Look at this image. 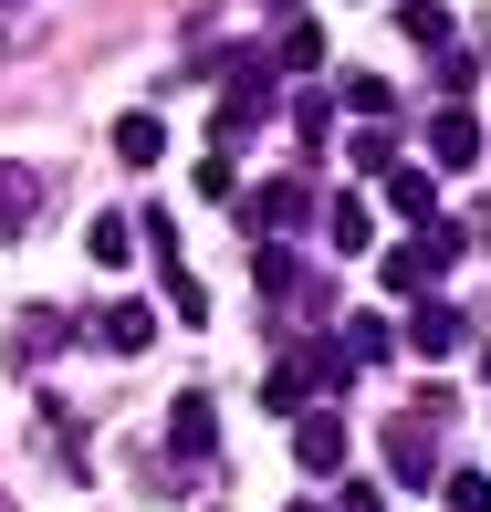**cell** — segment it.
Returning <instances> with one entry per match:
<instances>
[{"label": "cell", "instance_id": "6da1fadb", "mask_svg": "<svg viewBox=\"0 0 491 512\" xmlns=\"http://www.w3.org/2000/svg\"><path fill=\"white\" fill-rule=\"evenodd\" d=\"M450 262H460V230H450V220H429L418 241H397V251H387V272H377V283L418 304V293H439V272H450Z\"/></svg>", "mask_w": 491, "mask_h": 512}, {"label": "cell", "instance_id": "7a4b0ae2", "mask_svg": "<svg viewBox=\"0 0 491 512\" xmlns=\"http://www.w3.org/2000/svg\"><path fill=\"white\" fill-rule=\"evenodd\" d=\"M314 387H345V356H283V366H262V408H303Z\"/></svg>", "mask_w": 491, "mask_h": 512}, {"label": "cell", "instance_id": "3957f363", "mask_svg": "<svg viewBox=\"0 0 491 512\" xmlns=\"http://www.w3.org/2000/svg\"><path fill=\"white\" fill-rule=\"evenodd\" d=\"M293 460H303L314 481H335V471H345V418H335V408H303V429H293Z\"/></svg>", "mask_w": 491, "mask_h": 512}, {"label": "cell", "instance_id": "277c9868", "mask_svg": "<svg viewBox=\"0 0 491 512\" xmlns=\"http://www.w3.org/2000/svg\"><path fill=\"white\" fill-rule=\"evenodd\" d=\"M387 471H397V481H429V471H439V439H429V418H418V408L387 418Z\"/></svg>", "mask_w": 491, "mask_h": 512}, {"label": "cell", "instance_id": "5b68a950", "mask_svg": "<svg viewBox=\"0 0 491 512\" xmlns=\"http://www.w3.org/2000/svg\"><path fill=\"white\" fill-rule=\"evenodd\" d=\"M471 157H481V126H471L460 105H439V115H429V168H439V178H460Z\"/></svg>", "mask_w": 491, "mask_h": 512}, {"label": "cell", "instance_id": "8992f818", "mask_svg": "<svg viewBox=\"0 0 491 512\" xmlns=\"http://www.w3.org/2000/svg\"><path fill=\"white\" fill-rule=\"evenodd\" d=\"M251 115H272V74L262 63H230V105H220V147L251 136Z\"/></svg>", "mask_w": 491, "mask_h": 512}, {"label": "cell", "instance_id": "52a82bcc", "mask_svg": "<svg viewBox=\"0 0 491 512\" xmlns=\"http://www.w3.org/2000/svg\"><path fill=\"white\" fill-rule=\"evenodd\" d=\"M303 209H314V199H303V178H262V199H241V230L262 241V230H293Z\"/></svg>", "mask_w": 491, "mask_h": 512}, {"label": "cell", "instance_id": "ba28073f", "mask_svg": "<svg viewBox=\"0 0 491 512\" xmlns=\"http://www.w3.org/2000/svg\"><path fill=\"white\" fill-rule=\"evenodd\" d=\"M397 32H408L418 53H450V32H460V11H450V0H397Z\"/></svg>", "mask_w": 491, "mask_h": 512}, {"label": "cell", "instance_id": "9c48e42d", "mask_svg": "<svg viewBox=\"0 0 491 512\" xmlns=\"http://www.w3.org/2000/svg\"><path fill=\"white\" fill-rule=\"evenodd\" d=\"M32 220H42V178L32 168H0V241H21Z\"/></svg>", "mask_w": 491, "mask_h": 512}, {"label": "cell", "instance_id": "30bf717a", "mask_svg": "<svg viewBox=\"0 0 491 512\" xmlns=\"http://www.w3.org/2000/svg\"><path fill=\"white\" fill-rule=\"evenodd\" d=\"M408 345H418V356H450V345H460V314L439 304V293H418V314H408Z\"/></svg>", "mask_w": 491, "mask_h": 512}, {"label": "cell", "instance_id": "8fae6325", "mask_svg": "<svg viewBox=\"0 0 491 512\" xmlns=\"http://www.w3.org/2000/svg\"><path fill=\"white\" fill-rule=\"evenodd\" d=\"M95 335L115 345V356H147V345H157V314H147V304H105V324H95Z\"/></svg>", "mask_w": 491, "mask_h": 512}, {"label": "cell", "instance_id": "7c38bea8", "mask_svg": "<svg viewBox=\"0 0 491 512\" xmlns=\"http://www.w3.org/2000/svg\"><path fill=\"white\" fill-rule=\"evenodd\" d=\"M168 439H178V460H209V450H220V439H209V398H199V387L168 408Z\"/></svg>", "mask_w": 491, "mask_h": 512}, {"label": "cell", "instance_id": "4fadbf2b", "mask_svg": "<svg viewBox=\"0 0 491 512\" xmlns=\"http://www.w3.org/2000/svg\"><path fill=\"white\" fill-rule=\"evenodd\" d=\"M115 157H126V168H157V157H168V126H157V115H115Z\"/></svg>", "mask_w": 491, "mask_h": 512}, {"label": "cell", "instance_id": "5bb4252c", "mask_svg": "<svg viewBox=\"0 0 491 512\" xmlns=\"http://www.w3.org/2000/svg\"><path fill=\"white\" fill-rule=\"evenodd\" d=\"M387 209H397V220H418V230H429V209H439L429 168H387Z\"/></svg>", "mask_w": 491, "mask_h": 512}, {"label": "cell", "instance_id": "9a60e30c", "mask_svg": "<svg viewBox=\"0 0 491 512\" xmlns=\"http://www.w3.org/2000/svg\"><path fill=\"white\" fill-rule=\"evenodd\" d=\"M324 230H335V251H366V241H377V209H366V199H335Z\"/></svg>", "mask_w": 491, "mask_h": 512}, {"label": "cell", "instance_id": "2e32d148", "mask_svg": "<svg viewBox=\"0 0 491 512\" xmlns=\"http://www.w3.org/2000/svg\"><path fill=\"white\" fill-rule=\"evenodd\" d=\"M345 105H356L366 126H387V115H397V84L387 74H345Z\"/></svg>", "mask_w": 491, "mask_h": 512}, {"label": "cell", "instance_id": "e0dca14e", "mask_svg": "<svg viewBox=\"0 0 491 512\" xmlns=\"http://www.w3.org/2000/svg\"><path fill=\"white\" fill-rule=\"evenodd\" d=\"M335 356H345V366L387 356V314H356V324H345V335H335Z\"/></svg>", "mask_w": 491, "mask_h": 512}, {"label": "cell", "instance_id": "ac0fdd59", "mask_svg": "<svg viewBox=\"0 0 491 512\" xmlns=\"http://www.w3.org/2000/svg\"><path fill=\"white\" fill-rule=\"evenodd\" d=\"M84 251H95V262L115 272V262H126V251H136V220H115V209H105V220L84 230Z\"/></svg>", "mask_w": 491, "mask_h": 512}, {"label": "cell", "instance_id": "d6986e66", "mask_svg": "<svg viewBox=\"0 0 491 512\" xmlns=\"http://www.w3.org/2000/svg\"><path fill=\"white\" fill-rule=\"evenodd\" d=\"M251 283H262V293H293L303 272H293V251H283V241H262V262H251Z\"/></svg>", "mask_w": 491, "mask_h": 512}, {"label": "cell", "instance_id": "ffe728a7", "mask_svg": "<svg viewBox=\"0 0 491 512\" xmlns=\"http://www.w3.org/2000/svg\"><path fill=\"white\" fill-rule=\"evenodd\" d=\"M283 63H293V74H314V63H324V32H314V21H293V32H283Z\"/></svg>", "mask_w": 491, "mask_h": 512}, {"label": "cell", "instance_id": "44dd1931", "mask_svg": "<svg viewBox=\"0 0 491 512\" xmlns=\"http://www.w3.org/2000/svg\"><path fill=\"white\" fill-rule=\"evenodd\" d=\"M157 283H168V304H178V324H199V314H209V293L189 283V272H157Z\"/></svg>", "mask_w": 491, "mask_h": 512}, {"label": "cell", "instance_id": "7402d4cb", "mask_svg": "<svg viewBox=\"0 0 491 512\" xmlns=\"http://www.w3.org/2000/svg\"><path fill=\"white\" fill-rule=\"evenodd\" d=\"M450 512H491V481L481 471H450Z\"/></svg>", "mask_w": 491, "mask_h": 512}, {"label": "cell", "instance_id": "603a6c76", "mask_svg": "<svg viewBox=\"0 0 491 512\" xmlns=\"http://www.w3.org/2000/svg\"><path fill=\"white\" fill-rule=\"evenodd\" d=\"M335 512H387V492H377V481H345V502Z\"/></svg>", "mask_w": 491, "mask_h": 512}, {"label": "cell", "instance_id": "cb8c5ba5", "mask_svg": "<svg viewBox=\"0 0 491 512\" xmlns=\"http://www.w3.org/2000/svg\"><path fill=\"white\" fill-rule=\"evenodd\" d=\"M481 377H491V345H481Z\"/></svg>", "mask_w": 491, "mask_h": 512}, {"label": "cell", "instance_id": "d4e9b609", "mask_svg": "<svg viewBox=\"0 0 491 512\" xmlns=\"http://www.w3.org/2000/svg\"><path fill=\"white\" fill-rule=\"evenodd\" d=\"M0 11H21V0H0Z\"/></svg>", "mask_w": 491, "mask_h": 512}, {"label": "cell", "instance_id": "484cf974", "mask_svg": "<svg viewBox=\"0 0 491 512\" xmlns=\"http://www.w3.org/2000/svg\"><path fill=\"white\" fill-rule=\"evenodd\" d=\"M293 512H314V502H293Z\"/></svg>", "mask_w": 491, "mask_h": 512}]
</instances>
